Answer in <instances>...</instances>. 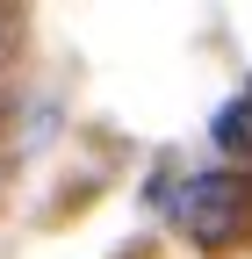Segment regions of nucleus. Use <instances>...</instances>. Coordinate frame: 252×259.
<instances>
[{
    "label": "nucleus",
    "mask_w": 252,
    "mask_h": 259,
    "mask_svg": "<svg viewBox=\"0 0 252 259\" xmlns=\"http://www.w3.org/2000/svg\"><path fill=\"white\" fill-rule=\"evenodd\" d=\"M180 223L202 245H245L252 238V173H209L180 194Z\"/></svg>",
    "instance_id": "f257e3e1"
},
{
    "label": "nucleus",
    "mask_w": 252,
    "mask_h": 259,
    "mask_svg": "<svg viewBox=\"0 0 252 259\" xmlns=\"http://www.w3.org/2000/svg\"><path fill=\"white\" fill-rule=\"evenodd\" d=\"M209 137L224 144V151H245V158H252V101H245V94H238L231 108H216V122H209Z\"/></svg>",
    "instance_id": "f03ea898"
}]
</instances>
